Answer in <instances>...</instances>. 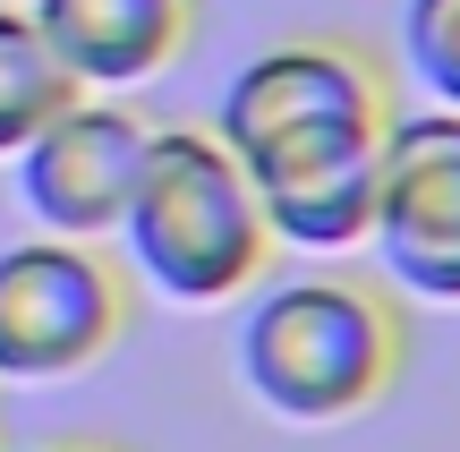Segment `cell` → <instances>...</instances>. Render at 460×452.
<instances>
[{"label":"cell","mask_w":460,"mask_h":452,"mask_svg":"<svg viewBox=\"0 0 460 452\" xmlns=\"http://www.w3.org/2000/svg\"><path fill=\"white\" fill-rule=\"evenodd\" d=\"M393 120V85L358 43L290 34L230 68L205 129L256 180L273 248L341 256L376 231V146Z\"/></svg>","instance_id":"1"},{"label":"cell","mask_w":460,"mask_h":452,"mask_svg":"<svg viewBox=\"0 0 460 452\" xmlns=\"http://www.w3.org/2000/svg\"><path fill=\"white\" fill-rule=\"evenodd\" d=\"M230 350H239V385L256 393V410L290 427H341L393 393L410 333L384 282L290 273V282H256Z\"/></svg>","instance_id":"2"},{"label":"cell","mask_w":460,"mask_h":452,"mask_svg":"<svg viewBox=\"0 0 460 452\" xmlns=\"http://www.w3.org/2000/svg\"><path fill=\"white\" fill-rule=\"evenodd\" d=\"M119 239H128V273L180 307L247 299L264 282V256H273L264 197L214 129H154Z\"/></svg>","instance_id":"3"},{"label":"cell","mask_w":460,"mask_h":452,"mask_svg":"<svg viewBox=\"0 0 460 452\" xmlns=\"http://www.w3.org/2000/svg\"><path fill=\"white\" fill-rule=\"evenodd\" d=\"M128 333V273L94 239L0 248V385H60Z\"/></svg>","instance_id":"4"},{"label":"cell","mask_w":460,"mask_h":452,"mask_svg":"<svg viewBox=\"0 0 460 452\" xmlns=\"http://www.w3.org/2000/svg\"><path fill=\"white\" fill-rule=\"evenodd\" d=\"M367 248L384 256L410 299L460 307V111H393L376 146V231Z\"/></svg>","instance_id":"5"},{"label":"cell","mask_w":460,"mask_h":452,"mask_svg":"<svg viewBox=\"0 0 460 452\" xmlns=\"http://www.w3.org/2000/svg\"><path fill=\"white\" fill-rule=\"evenodd\" d=\"M154 120H137L111 94H77L60 120L26 137L17 154V205L43 222L51 239H111L128 214V188L146 171Z\"/></svg>","instance_id":"6"},{"label":"cell","mask_w":460,"mask_h":452,"mask_svg":"<svg viewBox=\"0 0 460 452\" xmlns=\"http://www.w3.org/2000/svg\"><path fill=\"white\" fill-rule=\"evenodd\" d=\"M43 43L77 77V94H128L180 60L197 9L188 0H26Z\"/></svg>","instance_id":"7"},{"label":"cell","mask_w":460,"mask_h":452,"mask_svg":"<svg viewBox=\"0 0 460 452\" xmlns=\"http://www.w3.org/2000/svg\"><path fill=\"white\" fill-rule=\"evenodd\" d=\"M68 102H77V77L43 43L34 9L26 0H0V154H26V137L43 120H60Z\"/></svg>","instance_id":"8"},{"label":"cell","mask_w":460,"mask_h":452,"mask_svg":"<svg viewBox=\"0 0 460 452\" xmlns=\"http://www.w3.org/2000/svg\"><path fill=\"white\" fill-rule=\"evenodd\" d=\"M401 60L427 85L435 111H460V0H410L401 9Z\"/></svg>","instance_id":"9"},{"label":"cell","mask_w":460,"mask_h":452,"mask_svg":"<svg viewBox=\"0 0 460 452\" xmlns=\"http://www.w3.org/2000/svg\"><path fill=\"white\" fill-rule=\"evenodd\" d=\"M0 452H119V444H85V436H68V444H0Z\"/></svg>","instance_id":"10"}]
</instances>
